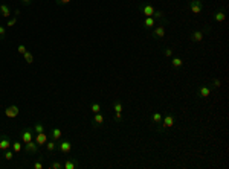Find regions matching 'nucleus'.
<instances>
[{"instance_id":"20","label":"nucleus","mask_w":229,"mask_h":169,"mask_svg":"<svg viewBox=\"0 0 229 169\" xmlns=\"http://www.w3.org/2000/svg\"><path fill=\"white\" fill-rule=\"evenodd\" d=\"M34 133L35 134H38V133H45L46 131V128H45V123H35V126H34Z\"/></svg>"},{"instance_id":"14","label":"nucleus","mask_w":229,"mask_h":169,"mask_svg":"<svg viewBox=\"0 0 229 169\" xmlns=\"http://www.w3.org/2000/svg\"><path fill=\"white\" fill-rule=\"evenodd\" d=\"M209 95H211V87L202 86V87L199 89V96H200V98H208Z\"/></svg>"},{"instance_id":"8","label":"nucleus","mask_w":229,"mask_h":169,"mask_svg":"<svg viewBox=\"0 0 229 169\" xmlns=\"http://www.w3.org/2000/svg\"><path fill=\"white\" fill-rule=\"evenodd\" d=\"M25 151L29 152V154H37L38 152V145L35 140H31L28 143H25Z\"/></svg>"},{"instance_id":"2","label":"nucleus","mask_w":229,"mask_h":169,"mask_svg":"<svg viewBox=\"0 0 229 169\" xmlns=\"http://www.w3.org/2000/svg\"><path fill=\"white\" fill-rule=\"evenodd\" d=\"M165 34H167V28H165V23H159L158 26H154L153 28V31H151V37L153 38H164L165 37Z\"/></svg>"},{"instance_id":"33","label":"nucleus","mask_w":229,"mask_h":169,"mask_svg":"<svg viewBox=\"0 0 229 169\" xmlns=\"http://www.w3.org/2000/svg\"><path fill=\"white\" fill-rule=\"evenodd\" d=\"M15 23H17V17H12V18H9V20H8V23H6V24H8L9 28H12Z\"/></svg>"},{"instance_id":"31","label":"nucleus","mask_w":229,"mask_h":169,"mask_svg":"<svg viewBox=\"0 0 229 169\" xmlns=\"http://www.w3.org/2000/svg\"><path fill=\"white\" fill-rule=\"evenodd\" d=\"M63 167V164L60 163V161H54L52 164H51V169H61Z\"/></svg>"},{"instance_id":"16","label":"nucleus","mask_w":229,"mask_h":169,"mask_svg":"<svg viewBox=\"0 0 229 169\" xmlns=\"http://www.w3.org/2000/svg\"><path fill=\"white\" fill-rule=\"evenodd\" d=\"M171 66H173L174 69H180V67L183 66V60L179 58V57H174V58L171 60Z\"/></svg>"},{"instance_id":"22","label":"nucleus","mask_w":229,"mask_h":169,"mask_svg":"<svg viewBox=\"0 0 229 169\" xmlns=\"http://www.w3.org/2000/svg\"><path fill=\"white\" fill-rule=\"evenodd\" d=\"M11 148H12V151H14V152H20V151H22V148H23V145H22V142H18V140H17V142H14V143L11 145Z\"/></svg>"},{"instance_id":"24","label":"nucleus","mask_w":229,"mask_h":169,"mask_svg":"<svg viewBox=\"0 0 229 169\" xmlns=\"http://www.w3.org/2000/svg\"><path fill=\"white\" fill-rule=\"evenodd\" d=\"M221 87V79H218V78H215V79H212V84H211V89H220Z\"/></svg>"},{"instance_id":"12","label":"nucleus","mask_w":229,"mask_h":169,"mask_svg":"<svg viewBox=\"0 0 229 169\" xmlns=\"http://www.w3.org/2000/svg\"><path fill=\"white\" fill-rule=\"evenodd\" d=\"M226 20V14H224V9H218L214 12V21L215 23H223Z\"/></svg>"},{"instance_id":"37","label":"nucleus","mask_w":229,"mask_h":169,"mask_svg":"<svg viewBox=\"0 0 229 169\" xmlns=\"http://www.w3.org/2000/svg\"><path fill=\"white\" fill-rule=\"evenodd\" d=\"M22 2H23L25 5H31V2H32V0H22Z\"/></svg>"},{"instance_id":"32","label":"nucleus","mask_w":229,"mask_h":169,"mask_svg":"<svg viewBox=\"0 0 229 169\" xmlns=\"http://www.w3.org/2000/svg\"><path fill=\"white\" fill-rule=\"evenodd\" d=\"M5 35H6V29H5V26L0 24V40H3Z\"/></svg>"},{"instance_id":"10","label":"nucleus","mask_w":229,"mask_h":169,"mask_svg":"<svg viewBox=\"0 0 229 169\" xmlns=\"http://www.w3.org/2000/svg\"><path fill=\"white\" fill-rule=\"evenodd\" d=\"M34 140L37 142V145H38V146L46 145V142H48V134H46V131H45V133H38V134H35Z\"/></svg>"},{"instance_id":"30","label":"nucleus","mask_w":229,"mask_h":169,"mask_svg":"<svg viewBox=\"0 0 229 169\" xmlns=\"http://www.w3.org/2000/svg\"><path fill=\"white\" fill-rule=\"evenodd\" d=\"M17 50H18V54H20V55H25V54L28 52V50H26V47H25V44H20V46L17 47Z\"/></svg>"},{"instance_id":"27","label":"nucleus","mask_w":229,"mask_h":169,"mask_svg":"<svg viewBox=\"0 0 229 169\" xmlns=\"http://www.w3.org/2000/svg\"><path fill=\"white\" fill-rule=\"evenodd\" d=\"M113 110H114V111H122V102H121V101H114Z\"/></svg>"},{"instance_id":"35","label":"nucleus","mask_w":229,"mask_h":169,"mask_svg":"<svg viewBox=\"0 0 229 169\" xmlns=\"http://www.w3.org/2000/svg\"><path fill=\"white\" fill-rule=\"evenodd\" d=\"M34 167H35V169H43L45 166H43V163H41V161H35V164H34Z\"/></svg>"},{"instance_id":"23","label":"nucleus","mask_w":229,"mask_h":169,"mask_svg":"<svg viewBox=\"0 0 229 169\" xmlns=\"http://www.w3.org/2000/svg\"><path fill=\"white\" fill-rule=\"evenodd\" d=\"M23 58H25L26 64H32V63H34V55H32L31 52H26V54L23 55Z\"/></svg>"},{"instance_id":"9","label":"nucleus","mask_w":229,"mask_h":169,"mask_svg":"<svg viewBox=\"0 0 229 169\" xmlns=\"http://www.w3.org/2000/svg\"><path fill=\"white\" fill-rule=\"evenodd\" d=\"M11 140L8 136H2L0 137V151H6V149H11Z\"/></svg>"},{"instance_id":"25","label":"nucleus","mask_w":229,"mask_h":169,"mask_svg":"<svg viewBox=\"0 0 229 169\" xmlns=\"http://www.w3.org/2000/svg\"><path fill=\"white\" fill-rule=\"evenodd\" d=\"M162 117H164V116H162L161 113H154L151 119H153V122H154V123H161V122H162Z\"/></svg>"},{"instance_id":"21","label":"nucleus","mask_w":229,"mask_h":169,"mask_svg":"<svg viewBox=\"0 0 229 169\" xmlns=\"http://www.w3.org/2000/svg\"><path fill=\"white\" fill-rule=\"evenodd\" d=\"M93 122H95V125H102V122H104V116L101 114V111H99V113H95Z\"/></svg>"},{"instance_id":"29","label":"nucleus","mask_w":229,"mask_h":169,"mask_svg":"<svg viewBox=\"0 0 229 169\" xmlns=\"http://www.w3.org/2000/svg\"><path fill=\"white\" fill-rule=\"evenodd\" d=\"M164 55H165L167 58H171V57H173V49H171V47H165Z\"/></svg>"},{"instance_id":"11","label":"nucleus","mask_w":229,"mask_h":169,"mask_svg":"<svg viewBox=\"0 0 229 169\" xmlns=\"http://www.w3.org/2000/svg\"><path fill=\"white\" fill-rule=\"evenodd\" d=\"M174 125V117L171 114H167L165 117H162V126L164 128H171Z\"/></svg>"},{"instance_id":"17","label":"nucleus","mask_w":229,"mask_h":169,"mask_svg":"<svg viewBox=\"0 0 229 169\" xmlns=\"http://www.w3.org/2000/svg\"><path fill=\"white\" fill-rule=\"evenodd\" d=\"M46 149H48V152H54L55 149H57V142L52 139V140H48L46 142Z\"/></svg>"},{"instance_id":"1","label":"nucleus","mask_w":229,"mask_h":169,"mask_svg":"<svg viewBox=\"0 0 229 169\" xmlns=\"http://www.w3.org/2000/svg\"><path fill=\"white\" fill-rule=\"evenodd\" d=\"M211 31V28H205V29H202V31H193L191 32V37H189V40L193 41V43H200V41L203 40V37H205V34L206 32H209Z\"/></svg>"},{"instance_id":"13","label":"nucleus","mask_w":229,"mask_h":169,"mask_svg":"<svg viewBox=\"0 0 229 169\" xmlns=\"http://www.w3.org/2000/svg\"><path fill=\"white\" fill-rule=\"evenodd\" d=\"M156 21H158V20H156L154 17H145V20H144L142 24H144L145 29H153V28L156 26Z\"/></svg>"},{"instance_id":"18","label":"nucleus","mask_w":229,"mask_h":169,"mask_svg":"<svg viewBox=\"0 0 229 169\" xmlns=\"http://www.w3.org/2000/svg\"><path fill=\"white\" fill-rule=\"evenodd\" d=\"M51 136H52V139L57 142V140H61V130L60 128H54L52 131H51Z\"/></svg>"},{"instance_id":"36","label":"nucleus","mask_w":229,"mask_h":169,"mask_svg":"<svg viewBox=\"0 0 229 169\" xmlns=\"http://www.w3.org/2000/svg\"><path fill=\"white\" fill-rule=\"evenodd\" d=\"M57 3L58 5H67V3H70V0H57Z\"/></svg>"},{"instance_id":"7","label":"nucleus","mask_w":229,"mask_h":169,"mask_svg":"<svg viewBox=\"0 0 229 169\" xmlns=\"http://www.w3.org/2000/svg\"><path fill=\"white\" fill-rule=\"evenodd\" d=\"M34 130L32 128H28V130H25L23 133H22V143H28V142H31V140H34Z\"/></svg>"},{"instance_id":"34","label":"nucleus","mask_w":229,"mask_h":169,"mask_svg":"<svg viewBox=\"0 0 229 169\" xmlns=\"http://www.w3.org/2000/svg\"><path fill=\"white\" fill-rule=\"evenodd\" d=\"M114 119L121 120V119H122V111H114Z\"/></svg>"},{"instance_id":"19","label":"nucleus","mask_w":229,"mask_h":169,"mask_svg":"<svg viewBox=\"0 0 229 169\" xmlns=\"http://www.w3.org/2000/svg\"><path fill=\"white\" fill-rule=\"evenodd\" d=\"M76 166H78V163H76L75 160H66V163L63 164L64 169H75Z\"/></svg>"},{"instance_id":"6","label":"nucleus","mask_w":229,"mask_h":169,"mask_svg":"<svg viewBox=\"0 0 229 169\" xmlns=\"http://www.w3.org/2000/svg\"><path fill=\"white\" fill-rule=\"evenodd\" d=\"M18 113H20V110H18V107H17V105H11V107L5 108V116H6V117H9V119L17 117V116H18Z\"/></svg>"},{"instance_id":"28","label":"nucleus","mask_w":229,"mask_h":169,"mask_svg":"<svg viewBox=\"0 0 229 169\" xmlns=\"http://www.w3.org/2000/svg\"><path fill=\"white\" fill-rule=\"evenodd\" d=\"M5 158L6 160H12L14 158V151L12 149H6L5 151Z\"/></svg>"},{"instance_id":"38","label":"nucleus","mask_w":229,"mask_h":169,"mask_svg":"<svg viewBox=\"0 0 229 169\" xmlns=\"http://www.w3.org/2000/svg\"><path fill=\"white\" fill-rule=\"evenodd\" d=\"M14 14H15V17H17V15H20L22 12H20V9H15V11H14Z\"/></svg>"},{"instance_id":"3","label":"nucleus","mask_w":229,"mask_h":169,"mask_svg":"<svg viewBox=\"0 0 229 169\" xmlns=\"http://www.w3.org/2000/svg\"><path fill=\"white\" fill-rule=\"evenodd\" d=\"M188 8L191 9V12L193 14H200L203 11V2L202 0H189L188 2Z\"/></svg>"},{"instance_id":"26","label":"nucleus","mask_w":229,"mask_h":169,"mask_svg":"<svg viewBox=\"0 0 229 169\" xmlns=\"http://www.w3.org/2000/svg\"><path fill=\"white\" fill-rule=\"evenodd\" d=\"M90 110H92V113H99V111H101V105H99L98 102H93V104L90 105Z\"/></svg>"},{"instance_id":"15","label":"nucleus","mask_w":229,"mask_h":169,"mask_svg":"<svg viewBox=\"0 0 229 169\" xmlns=\"http://www.w3.org/2000/svg\"><path fill=\"white\" fill-rule=\"evenodd\" d=\"M11 8L8 6V5H0V15L2 17H9L11 15Z\"/></svg>"},{"instance_id":"5","label":"nucleus","mask_w":229,"mask_h":169,"mask_svg":"<svg viewBox=\"0 0 229 169\" xmlns=\"http://www.w3.org/2000/svg\"><path fill=\"white\" fill-rule=\"evenodd\" d=\"M139 9H141V12L145 17H153V14H154V11H156V8L153 6V5H150V3H142L139 6Z\"/></svg>"},{"instance_id":"4","label":"nucleus","mask_w":229,"mask_h":169,"mask_svg":"<svg viewBox=\"0 0 229 169\" xmlns=\"http://www.w3.org/2000/svg\"><path fill=\"white\" fill-rule=\"evenodd\" d=\"M57 149H58L61 154H69V152L72 151V143H70V140H67V139L61 140V142L57 145Z\"/></svg>"}]
</instances>
